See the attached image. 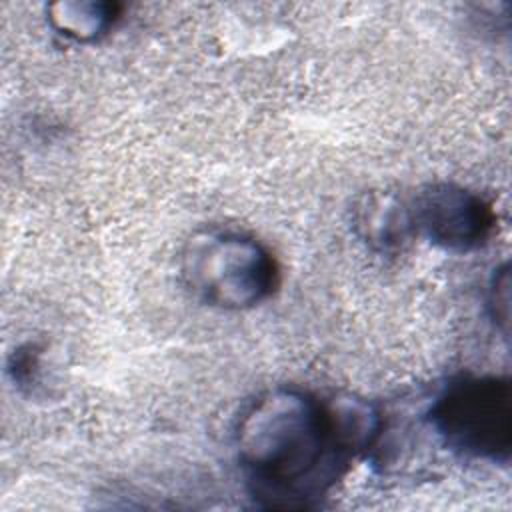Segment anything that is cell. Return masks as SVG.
<instances>
[{"label":"cell","instance_id":"cell-1","mask_svg":"<svg viewBox=\"0 0 512 512\" xmlns=\"http://www.w3.org/2000/svg\"><path fill=\"white\" fill-rule=\"evenodd\" d=\"M380 430V412L368 400H320L280 386L248 404L234 444L248 490L262 506L308 508L374 446Z\"/></svg>","mask_w":512,"mask_h":512},{"label":"cell","instance_id":"cell-2","mask_svg":"<svg viewBox=\"0 0 512 512\" xmlns=\"http://www.w3.org/2000/svg\"><path fill=\"white\" fill-rule=\"evenodd\" d=\"M180 278L202 304L226 312L250 310L278 288L280 270L256 238L230 230H200L180 252Z\"/></svg>","mask_w":512,"mask_h":512},{"label":"cell","instance_id":"cell-3","mask_svg":"<svg viewBox=\"0 0 512 512\" xmlns=\"http://www.w3.org/2000/svg\"><path fill=\"white\" fill-rule=\"evenodd\" d=\"M428 422L444 446L464 458L508 464L512 452V388L506 376L466 374L434 398Z\"/></svg>","mask_w":512,"mask_h":512},{"label":"cell","instance_id":"cell-4","mask_svg":"<svg viewBox=\"0 0 512 512\" xmlns=\"http://www.w3.org/2000/svg\"><path fill=\"white\" fill-rule=\"evenodd\" d=\"M408 206L416 236L452 254L482 248L496 222L492 206L480 194L454 182L422 186Z\"/></svg>","mask_w":512,"mask_h":512},{"label":"cell","instance_id":"cell-5","mask_svg":"<svg viewBox=\"0 0 512 512\" xmlns=\"http://www.w3.org/2000/svg\"><path fill=\"white\" fill-rule=\"evenodd\" d=\"M352 228L378 254H394L416 236L410 206L392 192L382 190H370L356 198Z\"/></svg>","mask_w":512,"mask_h":512},{"label":"cell","instance_id":"cell-6","mask_svg":"<svg viewBox=\"0 0 512 512\" xmlns=\"http://www.w3.org/2000/svg\"><path fill=\"white\" fill-rule=\"evenodd\" d=\"M120 6L106 0H58L46 6L48 26L76 44H92L106 36L118 20Z\"/></svg>","mask_w":512,"mask_h":512},{"label":"cell","instance_id":"cell-7","mask_svg":"<svg viewBox=\"0 0 512 512\" xmlns=\"http://www.w3.org/2000/svg\"><path fill=\"white\" fill-rule=\"evenodd\" d=\"M486 308H488V314L494 320L496 328L504 336H508V324H510V266H508V262L498 266L490 278Z\"/></svg>","mask_w":512,"mask_h":512}]
</instances>
